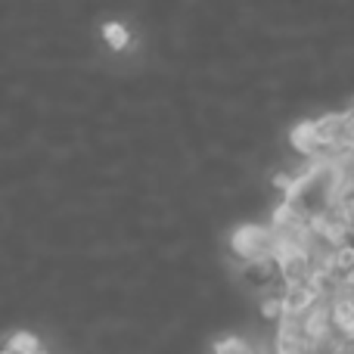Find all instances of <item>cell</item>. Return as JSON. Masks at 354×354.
<instances>
[{"label": "cell", "instance_id": "obj_7", "mask_svg": "<svg viewBox=\"0 0 354 354\" xmlns=\"http://www.w3.org/2000/svg\"><path fill=\"white\" fill-rule=\"evenodd\" d=\"M261 314L268 320H283V292L280 295H268L261 301Z\"/></svg>", "mask_w": 354, "mask_h": 354}, {"label": "cell", "instance_id": "obj_4", "mask_svg": "<svg viewBox=\"0 0 354 354\" xmlns=\"http://www.w3.org/2000/svg\"><path fill=\"white\" fill-rule=\"evenodd\" d=\"M292 143L301 153H317V134H314V122H301L292 128Z\"/></svg>", "mask_w": 354, "mask_h": 354}, {"label": "cell", "instance_id": "obj_1", "mask_svg": "<svg viewBox=\"0 0 354 354\" xmlns=\"http://www.w3.org/2000/svg\"><path fill=\"white\" fill-rule=\"evenodd\" d=\"M274 230L270 227H258V224H243L230 233V249L236 258L255 261V258L274 255Z\"/></svg>", "mask_w": 354, "mask_h": 354}, {"label": "cell", "instance_id": "obj_3", "mask_svg": "<svg viewBox=\"0 0 354 354\" xmlns=\"http://www.w3.org/2000/svg\"><path fill=\"white\" fill-rule=\"evenodd\" d=\"M3 354H41V345H37V339L31 333H12Z\"/></svg>", "mask_w": 354, "mask_h": 354}, {"label": "cell", "instance_id": "obj_5", "mask_svg": "<svg viewBox=\"0 0 354 354\" xmlns=\"http://www.w3.org/2000/svg\"><path fill=\"white\" fill-rule=\"evenodd\" d=\"M214 354H258V351L239 336H224L214 342Z\"/></svg>", "mask_w": 354, "mask_h": 354}, {"label": "cell", "instance_id": "obj_6", "mask_svg": "<svg viewBox=\"0 0 354 354\" xmlns=\"http://www.w3.org/2000/svg\"><path fill=\"white\" fill-rule=\"evenodd\" d=\"M103 37H106V41H109L115 50H122L124 44L131 41V31L124 28L122 22H106V25H103Z\"/></svg>", "mask_w": 354, "mask_h": 354}, {"label": "cell", "instance_id": "obj_2", "mask_svg": "<svg viewBox=\"0 0 354 354\" xmlns=\"http://www.w3.org/2000/svg\"><path fill=\"white\" fill-rule=\"evenodd\" d=\"M277 274H280L277 255H264V258H255V261H245V280H249L252 286H264V283H270Z\"/></svg>", "mask_w": 354, "mask_h": 354}]
</instances>
